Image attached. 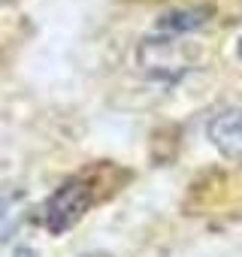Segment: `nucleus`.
<instances>
[{"mask_svg": "<svg viewBox=\"0 0 242 257\" xmlns=\"http://www.w3.org/2000/svg\"><path fill=\"white\" fill-rule=\"evenodd\" d=\"M209 22H212V7H182V10H170V13L158 16L155 34L185 37V34H194V31L206 28Z\"/></svg>", "mask_w": 242, "mask_h": 257, "instance_id": "4", "label": "nucleus"}, {"mask_svg": "<svg viewBox=\"0 0 242 257\" xmlns=\"http://www.w3.org/2000/svg\"><path fill=\"white\" fill-rule=\"evenodd\" d=\"M197 58H200L197 46H185L179 43V37H167V34H152L137 46L140 67L149 76L164 79V82H173L182 73H188Z\"/></svg>", "mask_w": 242, "mask_h": 257, "instance_id": "2", "label": "nucleus"}, {"mask_svg": "<svg viewBox=\"0 0 242 257\" xmlns=\"http://www.w3.org/2000/svg\"><path fill=\"white\" fill-rule=\"evenodd\" d=\"M25 212H28V197L22 191H13V194L0 197V242L16 236V230L25 221Z\"/></svg>", "mask_w": 242, "mask_h": 257, "instance_id": "5", "label": "nucleus"}, {"mask_svg": "<svg viewBox=\"0 0 242 257\" xmlns=\"http://www.w3.org/2000/svg\"><path fill=\"white\" fill-rule=\"evenodd\" d=\"M13 257H40V254H37L31 245H19V248L13 251Z\"/></svg>", "mask_w": 242, "mask_h": 257, "instance_id": "6", "label": "nucleus"}, {"mask_svg": "<svg viewBox=\"0 0 242 257\" xmlns=\"http://www.w3.org/2000/svg\"><path fill=\"white\" fill-rule=\"evenodd\" d=\"M82 257H112V254H106V251H91V254H82Z\"/></svg>", "mask_w": 242, "mask_h": 257, "instance_id": "7", "label": "nucleus"}, {"mask_svg": "<svg viewBox=\"0 0 242 257\" xmlns=\"http://www.w3.org/2000/svg\"><path fill=\"white\" fill-rule=\"evenodd\" d=\"M100 194H97V176L94 173H79L70 176L64 185H58L49 200L40 209V224L52 233L61 236L67 230H73L94 206H97Z\"/></svg>", "mask_w": 242, "mask_h": 257, "instance_id": "1", "label": "nucleus"}, {"mask_svg": "<svg viewBox=\"0 0 242 257\" xmlns=\"http://www.w3.org/2000/svg\"><path fill=\"white\" fill-rule=\"evenodd\" d=\"M206 137L224 158H242V106L218 112L206 127Z\"/></svg>", "mask_w": 242, "mask_h": 257, "instance_id": "3", "label": "nucleus"}]
</instances>
